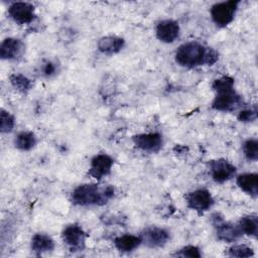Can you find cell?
Segmentation results:
<instances>
[{"label": "cell", "mask_w": 258, "mask_h": 258, "mask_svg": "<svg viewBox=\"0 0 258 258\" xmlns=\"http://www.w3.org/2000/svg\"><path fill=\"white\" fill-rule=\"evenodd\" d=\"M174 59L180 67L194 69L201 66H214L219 59V53L213 47L192 40L184 42L177 47Z\"/></svg>", "instance_id": "6da1fadb"}, {"label": "cell", "mask_w": 258, "mask_h": 258, "mask_svg": "<svg viewBox=\"0 0 258 258\" xmlns=\"http://www.w3.org/2000/svg\"><path fill=\"white\" fill-rule=\"evenodd\" d=\"M9 81H10V84L12 85V87L16 91H18L22 94H26L32 89L31 80L29 78H27L26 76L22 75V74H12V75H10Z\"/></svg>", "instance_id": "44dd1931"}, {"label": "cell", "mask_w": 258, "mask_h": 258, "mask_svg": "<svg viewBox=\"0 0 258 258\" xmlns=\"http://www.w3.org/2000/svg\"><path fill=\"white\" fill-rule=\"evenodd\" d=\"M61 239L72 252L83 251L86 247V233L78 224L67 226L61 232Z\"/></svg>", "instance_id": "52a82bcc"}, {"label": "cell", "mask_w": 258, "mask_h": 258, "mask_svg": "<svg viewBox=\"0 0 258 258\" xmlns=\"http://www.w3.org/2000/svg\"><path fill=\"white\" fill-rule=\"evenodd\" d=\"M125 45L124 38L116 35H107L101 37L97 42V47L100 52L112 55L122 50Z\"/></svg>", "instance_id": "9a60e30c"}, {"label": "cell", "mask_w": 258, "mask_h": 258, "mask_svg": "<svg viewBox=\"0 0 258 258\" xmlns=\"http://www.w3.org/2000/svg\"><path fill=\"white\" fill-rule=\"evenodd\" d=\"M132 142L136 148L145 152H158L163 144L162 135L157 132L141 133L132 136Z\"/></svg>", "instance_id": "8fae6325"}, {"label": "cell", "mask_w": 258, "mask_h": 258, "mask_svg": "<svg viewBox=\"0 0 258 258\" xmlns=\"http://www.w3.org/2000/svg\"><path fill=\"white\" fill-rule=\"evenodd\" d=\"M180 32V27L177 21L172 19H165L158 22L155 28V34L159 41L164 43L174 42Z\"/></svg>", "instance_id": "4fadbf2b"}, {"label": "cell", "mask_w": 258, "mask_h": 258, "mask_svg": "<svg viewBox=\"0 0 258 258\" xmlns=\"http://www.w3.org/2000/svg\"><path fill=\"white\" fill-rule=\"evenodd\" d=\"M115 195L112 185L100 186L97 183H84L78 185L71 195V201L74 205L87 206H103L108 203Z\"/></svg>", "instance_id": "3957f363"}, {"label": "cell", "mask_w": 258, "mask_h": 258, "mask_svg": "<svg viewBox=\"0 0 258 258\" xmlns=\"http://www.w3.org/2000/svg\"><path fill=\"white\" fill-rule=\"evenodd\" d=\"M184 199L187 208L200 215L209 211L214 205V199L206 188H198L189 191L184 196Z\"/></svg>", "instance_id": "8992f818"}, {"label": "cell", "mask_w": 258, "mask_h": 258, "mask_svg": "<svg viewBox=\"0 0 258 258\" xmlns=\"http://www.w3.org/2000/svg\"><path fill=\"white\" fill-rule=\"evenodd\" d=\"M239 3L240 1L230 0L214 4L210 10L213 22L219 27H226L229 25L235 18Z\"/></svg>", "instance_id": "277c9868"}, {"label": "cell", "mask_w": 258, "mask_h": 258, "mask_svg": "<svg viewBox=\"0 0 258 258\" xmlns=\"http://www.w3.org/2000/svg\"><path fill=\"white\" fill-rule=\"evenodd\" d=\"M212 222L216 229L217 238L220 241L226 243H232L237 241L239 238L243 236L238 224H232L230 222H226L223 217L219 214H214L212 216Z\"/></svg>", "instance_id": "5b68a950"}, {"label": "cell", "mask_w": 258, "mask_h": 258, "mask_svg": "<svg viewBox=\"0 0 258 258\" xmlns=\"http://www.w3.org/2000/svg\"><path fill=\"white\" fill-rule=\"evenodd\" d=\"M234 79L223 76L214 80L212 89L216 96L212 102V109L220 112H233L243 104L242 97L234 89Z\"/></svg>", "instance_id": "7a4b0ae2"}, {"label": "cell", "mask_w": 258, "mask_h": 258, "mask_svg": "<svg viewBox=\"0 0 258 258\" xmlns=\"http://www.w3.org/2000/svg\"><path fill=\"white\" fill-rule=\"evenodd\" d=\"M8 16L18 25L30 24L35 18V8L29 2H13L8 7Z\"/></svg>", "instance_id": "9c48e42d"}, {"label": "cell", "mask_w": 258, "mask_h": 258, "mask_svg": "<svg viewBox=\"0 0 258 258\" xmlns=\"http://www.w3.org/2000/svg\"><path fill=\"white\" fill-rule=\"evenodd\" d=\"M54 247L55 244L53 239L50 236L43 233L34 234L30 241V248L37 255L51 252L54 249Z\"/></svg>", "instance_id": "e0dca14e"}, {"label": "cell", "mask_w": 258, "mask_h": 258, "mask_svg": "<svg viewBox=\"0 0 258 258\" xmlns=\"http://www.w3.org/2000/svg\"><path fill=\"white\" fill-rule=\"evenodd\" d=\"M141 244L148 248L163 247L170 239L169 232L160 227H147L140 233Z\"/></svg>", "instance_id": "30bf717a"}, {"label": "cell", "mask_w": 258, "mask_h": 258, "mask_svg": "<svg viewBox=\"0 0 258 258\" xmlns=\"http://www.w3.org/2000/svg\"><path fill=\"white\" fill-rule=\"evenodd\" d=\"M238 226L243 235L256 238L258 234V216L256 214L243 216L239 220Z\"/></svg>", "instance_id": "d6986e66"}, {"label": "cell", "mask_w": 258, "mask_h": 258, "mask_svg": "<svg viewBox=\"0 0 258 258\" xmlns=\"http://www.w3.org/2000/svg\"><path fill=\"white\" fill-rule=\"evenodd\" d=\"M175 256L179 257H190V258H200L202 256V253L200 251V248L194 245H187L176 251L174 254Z\"/></svg>", "instance_id": "484cf974"}, {"label": "cell", "mask_w": 258, "mask_h": 258, "mask_svg": "<svg viewBox=\"0 0 258 258\" xmlns=\"http://www.w3.org/2000/svg\"><path fill=\"white\" fill-rule=\"evenodd\" d=\"M257 119V108L254 106L250 109H244L239 112L238 114V120L243 123H249L254 122Z\"/></svg>", "instance_id": "4316f807"}, {"label": "cell", "mask_w": 258, "mask_h": 258, "mask_svg": "<svg viewBox=\"0 0 258 258\" xmlns=\"http://www.w3.org/2000/svg\"><path fill=\"white\" fill-rule=\"evenodd\" d=\"M113 164L114 159L110 155L105 153L97 154L91 160L88 174L97 180H101L103 177L110 174Z\"/></svg>", "instance_id": "7c38bea8"}, {"label": "cell", "mask_w": 258, "mask_h": 258, "mask_svg": "<svg viewBox=\"0 0 258 258\" xmlns=\"http://www.w3.org/2000/svg\"><path fill=\"white\" fill-rule=\"evenodd\" d=\"M25 50L23 41L15 37H7L0 44V56L2 59L15 60L20 58Z\"/></svg>", "instance_id": "5bb4252c"}, {"label": "cell", "mask_w": 258, "mask_h": 258, "mask_svg": "<svg viewBox=\"0 0 258 258\" xmlns=\"http://www.w3.org/2000/svg\"><path fill=\"white\" fill-rule=\"evenodd\" d=\"M254 250L250 246H247L245 244H237L233 245L228 249L227 255L229 257L234 258H249L254 256Z\"/></svg>", "instance_id": "7402d4cb"}, {"label": "cell", "mask_w": 258, "mask_h": 258, "mask_svg": "<svg viewBox=\"0 0 258 258\" xmlns=\"http://www.w3.org/2000/svg\"><path fill=\"white\" fill-rule=\"evenodd\" d=\"M15 126V118L14 116L4 110V109H1L0 111V131L1 133H9L13 130Z\"/></svg>", "instance_id": "cb8c5ba5"}, {"label": "cell", "mask_w": 258, "mask_h": 258, "mask_svg": "<svg viewBox=\"0 0 258 258\" xmlns=\"http://www.w3.org/2000/svg\"><path fill=\"white\" fill-rule=\"evenodd\" d=\"M59 66L51 59H42L39 64V74L44 78H51L58 72Z\"/></svg>", "instance_id": "d4e9b609"}, {"label": "cell", "mask_w": 258, "mask_h": 258, "mask_svg": "<svg viewBox=\"0 0 258 258\" xmlns=\"http://www.w3.org/2000/svg\"><path fill=\"white\" fill-rule=\"evenodd\" d=\"M237 168L234 164L224 158L213 159L209 162V173L217 183H224L236 174Z\"/></svg>", "instance_id": "ba28073f"}, {"label": "cell", "mask_w": 258, "mask_h": 258, "mask_svg": "<svg viewBox=\"0 0 258 258\" xmlns=\"http://www.w3.org/2000/svg\"><path fill=\"white\" fill-rule=\"evenodd\" d=\"M242 150L245 157L249 161H257L258 159V141L255 138H249L244 141Z\"/></svg>", "instance_id": "603a6c76"}, {"label": "cell", "mask_w": 258, "mask_h": 258, "mask_svg": "<svg viewBox=\"0 0 258 258\" xmlns=\"http://www.w3.org/2000/svg\"><path fill=\"white\" fill-rule=\"evenodd\" d=\"M237 185L247 195L252 198L258 196V174L253 172H246L239 174L236 178Z\"/></svg>", "instance_id": "2e32d148"}, {"label": "cell", "mask_w": 258, "mask_h": 258, "mask_svg": "<svg viewBox=\"0 0 258 258\" xmlns=\"http://www.w3.org/2000/svg\"><path fill=\"white\" fill-rule=\"evenodd\" d=\"M36 143L37 138L32 131H21L14 139L15 147L21 151H28L32 149Z\"/></svg>", "instance_id": "ffe728a7"}, {"label": "cell", "mask_w": 258, "mask_h": 258, "mask_svg": "<svg viewBox=\"0 0 258 258\" xmlns=\"http://www.w3.org/2000/svg\"><path fill=\"white\" fill-rule=\"evenodd\" d=\"M114 245L118 251L122 253H129L141 245V238L136 235L124 234L114 239Z\"/></svg>", "instance_id": "ac0fdd59"}]
</instances>
